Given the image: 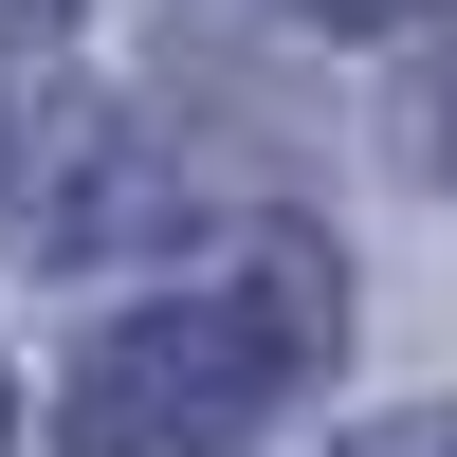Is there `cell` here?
I'll use <instances>...</instances> for the list:
<instances>
[{
  "label": "cell",
  "instance_id": "4",
  "mask_svg": "<svg viewBox=\"0 0 457 457\" xmlns=\"http://www.w3.org/2000/svg\"><path fill=\"white\" fill-rule=\"evenodd\" d=\"M312 19H421V0H312Z\"/></svg>",
  "mask_w": 457,
  "mask_h": 457
},
{
  "label": "cell",
  "instance_id": "1",
  "mask_svg": "<svg viewBox=\"0 0 457 457\" xmlns=\"http://www.w3.org/2000/svg\"><path fill=\"white\" fill-rule=\"evenodd\" d=\"M329 348V275L275 256L256 293H165V312H110L73 348V457H220L256 439Z\"/></svg>",
  "mask_w": 457,
  "mask_h": 457
},
{
  "label": "cell",
  "instance_id": "2",
  "mask_svg": "<svg viewBox=\"0 0 457 457\" xmlns=\"http://www.w3.org/2000/svg\"><path fill=\"white\" fill-rule=\"evenodd\" d=\"M421 146H439V165H457V55L421 73Z\"/></svg>",
  "mask_w": 457,
  "mask_h": 457
},
{
  "label": "cell",
  "instance_id": "3",
  "mask_svg": "<svg viewBox=\"0 0 457 457\" xmlns=\"http://www.w3.org/2000/svg\"><path fill=\"white\" fill-rule=\"evenodd\" d=\"M55 19H73V0H0V55H19V37H55Z\"/></svg>",
  "mask_w": 457,
  "mask_h": 457
}]
</instances>
